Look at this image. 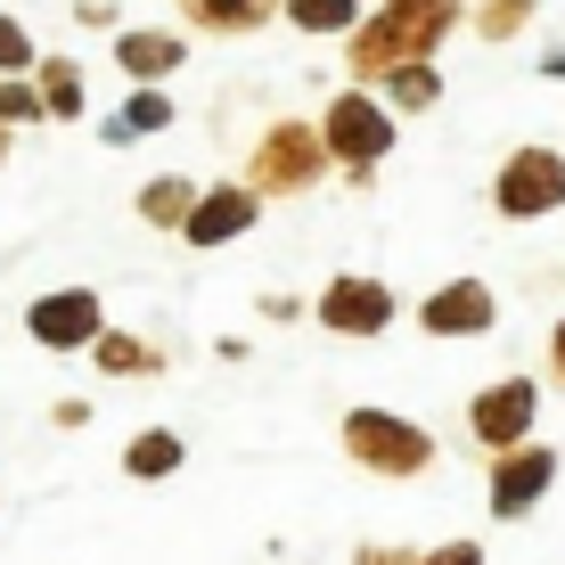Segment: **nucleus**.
I'll return each instance as SVG.
<instances>
[{"instance_id": "10", "label": "nucleus", "mask_w": 565, "mask_h": 565, "mask_svg": "<svg viewBox=\"0 0 565 565\" xmlns=\"http://www.w3.org/2000/svg\"><path fill=\"white\" fill-rule=\"evenodd\" d=\"M492 320H500V303H492L483 279H451V287H435V296L418 303L426 337H492Z\"/></svg>"}, {"instance_id": "12", "label": "nucleus", "mask_w": 565, "mask_h": 565, "mask_svg": "<svg viewBox=\"0 0 565 565\" xmlns=\"http://www.w3.org/2000/svg\"><path fill=\"white\" fill-rule=\"evenodd\" d=\"M115 66L131 83H164V74H181V33H115Z\"/></svg>"}, {"instance_id": "14", "label": "nucleus", "mask_w": 565, "mask_h": 565, "mask_svg": "<svg viewBox=\"0 0 565 565\" xmlns=\"http://www.w3.org/2000/svg\"><path fill=\"white\" fill-rule=\"evenodd\" d=\"M90 361L107 369V377H156L164 353H156L148 337H124V328H99V344H90Z\"/></svg>"}, {"instance_id": "6", "label": "nucleus", "mask_w": 565, "mask_h": 565, "mask_svg": "<svg viewBox=\"0 0 565 565\" xmlns=\"http://www.w3.org/2000/svg\"><path fill=\"white\" fill-rule=\"evenodd\" d=\"M533 418H541V377H500V385H483V394L467 402V435L492 459L516 451V443H533Z\"/></svg>"}, {"instance_id": "18", "label": "nucleus", "mask_w": 565, "mask_h": 565, "mask_svg": "<svg viewBox=\"0 0 565 565\" xmlns=\"http://www.w3.org/2000/svg\"><path fill=\"white\" fill-rule=\"evenodd\" d=\"M287 17H296L303 33H353L361 25V0H287Z\"/></svg>"}, {"instance_id": "25", "label": "nucleus", "mask_w": 565, "mask_h": 565, "mask_svg": "<svg viewBox=\"0 0 565 565\" xmlns=\"http://www.w3.org/2000/svg\"><path fill=\"white\" fill-rule=\"evenodd\" d=\"M353 565H418V550H377V541H369V550H361Z\"/></svg>"}, {"instance_id": "5", "label": "nucleus", "mask_w": 565, "mask_h": 565, "mask_svg": "<svg viewBox=\"0 0 565 565\" xmlns=\"http://www.w3.org/2000/svg\"><path fill=\"white\" fill-rule=\"evenodd\" d=\"M492 205H500V222H550L565 205V156L557 148H516L492 181Z\"/></svg>"}, {"instance_id": "26", "label": "nucleus", "mask_w": 565, "mask_h": 565, "mask_svg": "<svg viewBox=\"0 0 565 565\" xmlns=\"http://www.w3.org/2000/svg\"><path fill=\"white\" fill-rule=\"evenodd\" d=\"M550 377L565 385V320H557V337H550Z\"/></svg>"}, {"instance_id": "28", "label": "nucleus", "mask_w": 565, "mask_h": 565, "mask_svg": "<svg viewBox=\"0 0 565 565\" xmlns=\"http://www.w3.org/2000/svg\"><path fill=\"white\" fill-rule=\"evenodd\" d=\"M0 164H9V124H0Z\"/></svg>"}, {"instance_id": "20", "label": "nucleus", "mask_w": 565, "mask_h": 565, "mask_svg": "<svg viewBox=\"0 0 565 565\" xmlns=\"http://www.w3.org/2000/svg\"><path fill=\"white\" fill-rule=\"evenodd\" d=\"M377 83H385V99H394V107H435V66H394V74H377Z\"/></svg>"}, {"instance_id": "27", "label": "nucleus", "mask_w": 565, "mask_h": 565, "mask_svg": "<svg viewBox=\"0 0 565 565\" xmlns=\"http://www.w3.org/2000/svg\"><path fill=\"white\" fill-rule=\"evenodd\" d=\"M541 74H565V50H550V57H541Z\"/></svg>"}, {"instance_id": "24", "label": "nucleus", "mask_w": 565, "mask_h": 565, "mask_svg": "<svg viewBox=\"0 0 565 565\" xmlns=\"http://www.w3.org/2000/svg\"><path fill=\"white\" fill-rule=\"evenodd\" d=\"M418 565H483L476 541H443V550H418Z\"/></svg>"}, {"instance_id": "8", "label": "nucleus", "mask_w": 565, "mask_h": 565, "mask_svg": "<svg viewBox=\"0 0 565 565\" xmlns=\"http://www.w3.org/2000/svg\"><path fill=\"white\" fill-rule=\"evenodd\" d=\"M550 483H557V451H550V443H516V451L492 459V492H483V509H492L500 524H516V516H533L541 500H550Z\"/></svg>"}, {"instance_id": "13", "label": "nucleus", "mask_w": 565, "mask_h": 565, "mask_svg": "<svg viewBox=\"0 0 565 565\" xmlns=\"http://www.w3.org/2000/svg\"><path fill=\"white\" fill-rule=\"evenodd\" d=\"M181 435H172V426H148V435H131L124 443V476L131 483H164V476H181Z\"/></svg>"}, {"instance_id": "15", "label": "nucleus", "mask_w": 565, "mask_h": 565, "mask_svg": "<svg viewBox=\"0 0 565 565\" xmlns=\"http://www.w3.org/2000/svg\"><path fill=\"white\" fill-rule=\"evenodd\" d=\"M33 90H42V115H57V124L83 115V66H74V57H42V66H33Z\"/></svg>"}, {"instance_id": "1", "label": "nucleus", "mask_w": 565, "mask_h": 565, "mask_svg": "<svg viewBox=\"0 0 565 565\" xmlns=\"http://www.w3.org/2000/svg\"><path fill=\"white\" fill-rule=\"evenodd\" d=\"M451 25H459V0H385L369 25H353V50L344 57H353L361 83H377L394 66H426Z\"/></svg>"}, {"instance_id": "16", "label": "nucleus", "mask_w": 565, "mask_h": 565, "mask_svg": "<svg viewBox=\"0 0 565 565\" xmlns=\"http://www.w3.org/2000/svg\"><path fill=\"white\" fill-rule=\"evenodd\" d=\"M198 198H205L198 181H181V172H164V181H148V189H140V222H156V230H181L189 213H198Z\"/></svg>"}, {"instance_id": "21", "label": "nucleus", "mask_w": 565, "mask_h": 565, "mask_svg": "<svg viewBox=\"0 0 565 565\" xmlns=\"http://www.w3.org/2000/svg\"><path fill=\"white\" fill-rule=\"evenodd\" d=\"M524 17H533V0H483V9H476V33H483V42H509Z\"/></svg>"}, {"instance_id": "17", "label": "nucleus", "mask_w": 565, "mask_h": 565, "mask_svg": "<svg viewBox=\"0 0 565 565\" xmlns=\"http://www.w3.org/2000/svg\"><path fill=\"white\" fill-rule=\"evenodd\" d=\"M189 9V25H213V33H255V25H270V9L279 0H181Z\"/></svg>"}, {"instance_id": "9", "label": "nucleus", "mask_w": 565, "mask_h": 565, "mask_svg": "<svg viewBox=\"0 0 565 565\" xmlns=\"http://www.w3.org/2000/svg\"><path fill=\"white\" fill-rule=\"evenodd\" d=\"M311 320H320L328 337H385V328H394V287H385V279H361V270H344V279L320 287Z\"/></svg>"}, {"instance_id": "19", "label": "nucleus", "mask_w": 565, "mask_h": 565, "mask_svg": "<svg viewBox=\"0 0 565 565\" xmlns=\"http://www.w3.org/2000/svg\"><path fill=\"white\" fill-rule=\"evenodd\" d=\"M164 124H172V99H164V90H140V99L107 124V140H140V131H164Z\"/></svg>"}, {"instance_id": "23", "label": "nucleus", "mask_w": 565, "mask_h": 565, "mask_svg": "<svg viewBox=\"0 0 565 565\" xmlns=\"http://www.w3.org/2000/svg\"><path fill=\"white\" fill-rule=\"evenodd\" d=\"M0 124H42V90H33L25 74H9V83H0Z\"/></svg>"}, {"instance_id": "3", "label": "nucleus", "mask_w": 565, "mask_h": 565, "mask_svg": "<svg viewBox=\"0 0 565 565\" xmlns=\"http://www.w3.org/2000/svg\"><path fill=\"white\" fill-rule=\"evenodd\" d=\"M320 148L344 181H377V164L394 156V107L369 99V90H337L320 115Z\"/></svg>"}, {"instance_id": "7", "label": "nucleus", "mask_w": 565, "mask_h": 565, "mask_svg": "<svg viewBox=\"0 0 565 565\" xmlns=\"http://www.w3.org/2000/svg\"><path fill=\"white\" fill-rule=\"evenodd\" d=\"M99 328H107V311H99L90 287H50V296L25 303V337L42 344V353H90Z\"/></svg>"}, {"instance_id": "4", "label": "nucleus", "mask_w": 565, "mask_h": 565, "mask_svg": "<svg viewBox=\"0 0 565 565\" xmlns=\"http://www.w3.org/2000/svg\"><path fill=\"white\" fill-rule=\"evenodd\" d=\"M320 181H328V148L296 115L270 124L255 140V156H246V189H255V198H303V189H320Z\"/></svg>"}, {"instance_id": "11", "label": "nucleus", "mask_w": 565, "mask_h": 565, "mask_svg": "<svg viewBox=\"0 0 565 565\" xmlns=\"http://www.w3.org/2000/svg\"><path fill=\"white\" fill-rule=\"evenodd\" d=\"M255 222H263V198L246 181H222V189H205V198H198V213L181 222V238L189 246H230V238H246Z\"/></svg>"}, {"instance_id": "2", "label": "nucleus", "mask_w": 565, "mask_h": 565, "mask_svg": "<svg viewBox=\"0 0 565 565\" xmlns=\"http://www.w3.org/2000/svg\"><path fill=\"white\" fill-rule=\"evenodd\" d=\"M344 459L369 467L377 483H418L443 459V443L402 411H344Z\"/></svg>"}, {"instance_id": "22", "label": "nucleus", "mask_w": 565, "mask_h": 565, "mask_svg": "<svg viewBox=\"0 0 565 565\" xmlns=\"http://www.w3.org/2000/svg\"><path fill=\"white\" fill-rule=\"evenodd\" d=\"M42 66V57H33V33L17 25V17H0V83H9V74H33Z\"/></svg>"}]
</instances>
